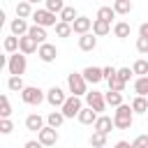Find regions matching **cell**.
I'll use <instances>...</instances> for the list:
<instances>
[{
    "label": "cell",
    "mask_w": 148,
    "mask_h": 148,
    "mask_svg": "<svg viewBox=\"0 0 148 148\" xmlns=\"http://www.w3.org/2000/svg\"><path fill=\"white\" fill-rule=\"evenodd\" d=\"M132 123H134V111H132L130 104H123V106H118L113 111V125L118 130H130Z\"/></svg>",
    "instance_id": "1"
},
{
    "label": "cell",
    "mask_w": 148,
    "mask_h": 148,
    "mask_svg": "<svg viewBox=\"0 0 148 148\" xmlns=\"http://www.w3.org/2000/svg\"><path fill=\"white\" fill-rule=\"evenodd\" d=\"M67 88H69V92H72L74 97L88 95V83H86V79H83L81 72H72V74H67Z\"/></svg>",
    "instance_id": "2"
},
{
    "label": "cell",
    "mask_w": 148,
    "mask_h": 148,
    "mask_svg": "<svg viewBox=\"0 0 148 148\" xmlns=\"http://www.w3.org/2000/svg\"><path fill=\"white\" fill-rule=\"evenodd\" d=\"M7 69H9L12 76H23L25 69H28V60H25V56H23L21 51L14 53V56H9V58H7Z\"/></svg>",
    "instance_id": "3"
},
{
    "label": "cell",
    "mask_w": 148,
    "mask_h": 148,
    "mask_svg": "<svg viewBox=\"0 0 148 148\" xmlns=\"http://www.w3.org/2000/svg\"><path fill=\"white\" fill-rule=\"evenodd\" d=\"M21 99H23L25 104H30V106H39V104L46 99V95H44L42 88H37V86H28V88L21 92Z\"/></svg>",
    "instance_id": "4"
},
{
    "label": "cell",
    "mask_w": 148,
    "mask_h": 148,
    "mask_svg": "<svg viewBox=\"0 0 148 148\" xmlns=\"http://www.w3.org/2000/svg\"><path fill=\"white\" fill-rule=\"evenodd\" d=\"M46 102H49L53 109H62L65 102H67V95H65V90H62L60 86H53V88L46 90Z\"/></svg>",
    "instance_id": "5"
},
{
    "label": "cell",
    "mask_w": 148,
    "mask_h": 148,
    "mask_svg": "<svg viewBox=\"0 0 148 148\" xmlns=\"http://www.w3.org/2000/svg\"><path fill=\"white\" fill-rule=\"evenodd\" d=\"M86 106H90L92 111H97V113L102 116V111L106 109V99H104V92H99V90H90V92L86 95Z\"/></svg>",
    "instance_id": "6"
},
{
    "label": "cell",
    "mask_w": 148,
    "mask_h": 148,
    "mask_svg": "<svg viewBox=\"0 0 148 148\" xmlns=\"http://www.w3.org/2000/svg\"><path fill=\"white\" fill-rule=\"evenodd\" d=\"M62 111V116L65 118H79V113L83 111V104H81V97H67V102H65V106L60 109Z\"/></svg>",
    "instance_id": "7"
},
{
    "label": "cell",
    "mask_w": 148,
    "mask_h": 148,
    "mask_svg": "<svg viewBox=\"0 0 148 148\" xmlns=\"http://www.w3.org/2000/svg\"><path fill=\"white\" fill-rule=\"evenodd\" d=\"M32 21H35V25H39V28L58 25V21H56V14H51V12H46V9H35V14H32Z\"/></svg>",
    "instance_id": "8"
},
{
    "label": "cell",
    "mask_w": 148,
    "mask_h": 148,
    "mask_svg": "<svg viewBox=\"0 0 148 148\" xmlns=\"http://www.w3.org/2000/svg\"><path fill=\"white\" fill-rule=\"evenodd\" d=\"M58 139H60V134H58V130H53V127H44L39 134H37V141L44 146V148H49V146H56L58 143Z\"/></svg>",
    "instance_id": "9"
},
{
    "label": "cell",
    "mask_w": 148,
    "mask_h": 148,
    "mask_svg": "<svg viewBox=\"0 0 148 148\" xmlns=\"http://www.w3.org/2000/svg\"><path fill=\"white\" fill-rule=\"evenodd\" d=\"M72 30L79 35V37H83V35H88L90 30H92V18H88V16H79L74 23H72Z\"/></svg>",
    "instance_id": "10"
},
{
    "label": "cell",
    "mask_w": 148,
    "mask_h": 148,
    "mask_svg": "<svg viewBox=\"0 0 148 148\" xmlns=\"http://www.w3.org/2000/svg\"><path fill=\"white\" fill-rule=\"evenodd\" d=\"M37 56H39V60L42 62H53L56 58H58V49H56V44H42L39 46V51H37Z\"/></svg>",
    "instance_id": "11"
},
{
    "label": "cell",
    "mask_w": 148,
    "mask_h": 148,
    "mask_svg": "<svg viewBox=\"0 0 148 148\" xmlns=\"http://www.w3.org/2000/svg\"><path fill=\"white\" fill-rule=\"evenodd\" d=\"M81 74H83L86 83H92V86H95V83H99V81L104 79V69H102V67H92V65H88Z\"/></svg>",
    "instance_id": "12"
},
{
    "label": "cell",
    "mask_w": 148,
    "mask_h": 148,
    "mask_svg": "<svg viewBox=\"0 0 148 148\" xmlns=\"http://www.w3.org/2000/svg\"><path fill=\"white\" fill-rule=\"evenodd\" d=\"M92 127H95V132H99V134H106V136H109V132H111L116 125H113V118H111V116H104V113H102V116L95 120V125H92Z\"/></svg>",
    "instance_id": "13"
},
{
    "label": "cell",
    "mask_w": 148,
    "mask_h": 148,
    "mask_svg": "<svg viewBox=\"0 0 148 148\" xmlns=\"http://www.w3.org/2000/svg\"><path fill=\"white\" fill-rule=\"evenodd\" d=\"M44 127H46V125H44V118H42L39 113H30V116L25 118V130H28V132H37V134H39Z\"/></svg>",
    "instance_id": "14"
},
{
    "label": "cell",
    "mask_w": 148,
    "mask_h": 148,
    "mask_svg": "<svg viewBox=\"0 0 148 148\" xmlns=\"http://www.w3.org/2000/svg\"><path fill=\"white\" fill-rule=\"evenodd\" d=\"M18 42H21V46H18V51L23 53V56H30V53H37L39 51V44L32 39V37H18Z\"/></svg>",
    "instance_id": "15"
},
{
    "label": "cell",
    "mask_w": 148,
    "mask_h": 148,
    "mask_svg": "<svg viewBox=\"0 0 148 148\" xmlns=\"http://www.w3.org/2000/svg\"><path fill=\"white\" fill-rule=\"evenodd\" d=\"M9 28H12V35H14V37H25V35L30 32L28 21H23V18H14V21L9 23Z\"/></svg>",
    "instance_id": "16"
},
{
    "label": "cell",
    "mask_w": 148,
    "mask_h": 148,
    "mask_svg": "<svg viewBox=\"0 0 148 148\" xmlns=\"http://www.w3.org/2000/svg\"><path fill=\"white\" fill-rule=\"evenodd\" d=\"M97 118H99V113H97V111H92L90 106H83V111L79 113V118H76V120H79L81 125H95V120H97Z\"/></svg>",
    "instance_id": "17"
},
{
    "label": "cell",
    "mask_w": 148,
    "mask_h": 148,
    "mask_svg": "<svg viewBox=\"0 0 148 148\" xmlns=\"http://www.w3.org/2000/svg\"><path fill=\"white\" fill-rule=\"evenodd\" d=\"M111 32V23L106 21H99V18H92V35L95 37H104Z\"/></svg>",
    "instance_id": "18"
},
{
    "label": "cell",
    "mask_w": 148,
    "mask_h": 148,
    "mask_svg": "<svg viewBox=\"0 0 148 148\" xmlns=\"http://www.w3.org/2000/svg\"><path fill=\"white\" fill-rule=\"evenodd\" d=\"M95 46H97V37H95L92 32H88V35L79 37V49H81V51H92Z\"/></svg>",
    "instance_id": "19"
},
{
    "label": "cell",
    "mask_w": 148,
    "mask_h": 148,
    "mask_svg": "<svg viewBox=\"0 0 148 148\" xmlns=\"http://www.w3.org/2000/svg\"><path fill=\"white\" fill-rule=\"evenodd\" d=\"M104 99H106V106H113V109H118V106L125 104L123 102V92H113V90H106L104 92Z\"/></svg>",
    "instance_id": "20"
},
{
    "label": "cell",
    "mask_w": 148,
    "mask_h": 148,
    "mask_svg": "<svg viewBox=\"0 0 148 148\" xmlns=\"http://www.w3.org/2000/svg\"><path fill=\"white\" fill-rule=\"evenodd\" d=\"M32 14H35V9H32V5L30 2H18L16 5V18H32Z\"/></svg>",
    "instance_id": "21"
},
{
    "label": "cell",
    "mask_w": 148,
    "mask_h": 148,
    "mask_svg": "<svg viewBox=\"0 0 148 148\" xmlns=\"http://www.w3.org/2000/svg\"><path fill=\"white\" fill-rule=\"evenodd\" d=\"M28 37H32L39 46L42 44H46V28H39V25H30V32H28Z\"/></svg>",
    "instance_id": "22"
},
{
    "label": "cell",
    "mask_w": 148,
    "mask_h": 148,
    "mask_svg": "<svg viewBox=\"0 0 148 148\" xmlns=\"http://www.w3.org/2000/svg\"><path fill=\"white\" fill-rule=\"evenodd\" d=\"M2 46H5V51H7L9 56H14V53H18V46H21V42H18V37L9 35V37H5Z\"/></svg>",
    "instance_id": "23"
},
{
    "label": "cell",
    "mask_w": 148,
    "mask_h": 148,
    "mask_svg": "<svg viewBox=\"0 0 148 148\" xmlns=\"http://www.w3.org/2000/svg\"><path fill=\"white\" fill-rule=\"evenodd\" d=\"M7 88H9L12 92H23L28 86L23 83V76H9V79H7Z\"/></svg>",
    "instance_id": "24"
},
{
    "label": "cell",
    "mask_w": 148,
    "mask_h": 148,
    "mask_svg": "<svg viewBox=\"0 0 148 148\" xmlns=\"http://www.w3.org/2000/svg\"><path fill=\"white\" fill-rule=\"evenodd\" d=\"M65 120H67V118L62 116V111H51V113L46 116V123H49V127H53V130H58Z\"/></svg>",
    "instance_id": "25"
},
{
    "label": "cell",
    "mask_w": 148,
    "mask_h": 148,
    "mask_svg": "<svg viewBox=\"0 0 148 148\" xmlns=\"http://www.w3.org/2000/svg\"><path fill=\"white\" fill-rule=\"evenodd\" d=\"M130 23L127 21H118L116 25H113V35L118 37V39H125V37H130Z\"/></svg>",
    "instance_id": "26"
},
{
    "label": "cell",
    "mask_w": 148,
    "mask_h": 148,
    "mask_svg": "<svg viewBox=\"0 0 148 148\" xmlns=\"http://www.w3.org/2000/svg\"><path fill=\"white\" fill-rule=\"evenodd\" d=\"M132 72L136 74V79H141V76H148V60H143V58L134 60V65H132Z\"/></svg>",
    "instance_id": "27"
},
{
    "label": "cell",
    "mask_w": 148,
    "mask_h": 148,
    "mask_svg": "<svg viewBox=\"0 0 148 148\" xmlns=\"http://www.w3.org/2000/svg\"><path fill=\"white\" fill-rule=\"evenodd\" d=\"M134 92L136 97H148V76H141L134 81Z\"/></svg>",
    "instance_id": "28"
},
{
    "label": "cell",
    "mask_w": 148,
    "mask_h": 148,
    "mask_svg": "<svg viewBox=\"0 0 148 148\" xmlns=\"http://www.w3.org/2000/svg\"><path fill=\"white\" fill-rule=\"evenodd\" d=\"M130 106H132L134 113H148V99L146 97H134Z\"/></svg>",
    "instance_id": "29"
},
{
    "label": "cell",
    "mask_w": 148,
    "mask_h": 148,
    "mask_svg": "<svg viewBox=\"0 0 148 148\" xmlns=\"http://www.w3.org/2000/svg\"><path fill=\"white\" fill-rule=\"evenodd\" d=\"M65 7H67V5H65L62 0H46V7H44V9L51 12V14H58V16H60Z\"/></svg>",
    "instance_id": "30"
},
{
    "label": "cell",
    "mask_w": 148,
    "mask_h": 148,
    "mask_svg": "<svg viewBox=\"0 0 148 148\" xmlns=\"http://www.w3.org/2000/svg\"><path fill=\"white\" fill-rule=\"evenodd\" d=\"M58 18H60L62 23H69V25H72V23L79 18V14H76V9H74V7H65V9H62V14H60Z\"/></svg>",
    "instance_id": "31"
},
{
    "label": "cell",
    "mask_w": 148,
    "mask_h": 148,
    "mask_svg": "<svg viewBox=\"0 0 148 148\" xmlns=\"http://www.w3.org/2000/svg\"><path fill=\"white\" fill-rule=\"evenodd\" d=\"M97 18H99V21H106V23H111V18H116V12H113V7H109V5L99 7V9H97Z\"/></svg>",
    "instance_id": "32"
},
{
    "label": "cell",
    "mask_w": 148,
    "mask_h": 148,
    "mask_svg": "<svg viewBox=\"0 0 148 148\" xmlns=\"http://www.w3.org/2000/svg\"><path fill=\"white\" fill-rule=\"evenodd\" d=\"M111 7H113L116 14H130V12H132V2H130V0H116Z\"/></svg>",
    "instance_id": "33"
},
{
    "label": "cell",
    "mask_w": 148,
    "mask_h": 148,
    "mask_svg": "<svg viewBox=\"0 0 148 148\" xmlns=\"http://www.w3.org/2000/svg\"><path fill=\"white\" fill-rule=\"evenodd\" d=\"M12 116V104H9V97L2 95L0 97V118H9Z\"/></svg>",
    "instance_id": "34"
},
{
    "label": "cell",
    "mask_w": 148,
    "mask_h": 148,
    "mask_svg": "<svg viewBox=\"0 0 148 148\" xmlns=\"http://www.w3.org/2000/svg\"><path fill=\"white\" fill-rule=\"evenodd\" d=\"M90 146H92V148H106V134L92 132V136H90Z\"/></svg>",
    "instance_id": "35"
},
{
    "label": "cell",
    "mask_w": 148,
    "mask_h": 148,
    "mask_svg": "<svg viewBox=\"0 0 148 148\" xmlns=\"http://www.w3.org/2000/svg\"><path fill=\"white\" fill-rule=\"evenodd\" d=\"M72 32H74V30H72V25H69V23L58 21V25H56V35H58V37H62V39H65V37H69Z\"/></svg>",
    "instance_id": "36"
},
{
    "label": "cell",
    "mask_w": 148,
    "mask_h": 148,
    "mask_svg": "<svg viewBox=\"0 0 148 148\" xmlns=\"http://www.w3.org/2000/svg\"><path fill=\"white\" fill-rule=\"evenodd\" d=\"M125 86H127V83H123L118 76L109 81V90H113V92H123V90H125Z\"/></svg>",
    "instance_id": "37"
},
{
    "label": "cell",
    "mask_w": 148,
    "mask_h": 148,
    "mask_svg": "<svg viewBox=\"0 0 148 148\" xmlns=\"http://www.w3.org/2000/svg\"><path fill=\"white\" fill-rule=\"evenodd\" d=\"M14 130V123L9 118H0V134H9Z\"/></svg>",
    "instance_id": "38"
},
{
    "label": "cell",
    "mask_w": 148,
    "mask_h": 148,
    "mask_svg": "<svg viewBox=\"0 0 148 148\" xmlns=\"http://www.w3.org/2000/svg\"><path fill=\"white\" fill-rule=\"evenodd\" d=\"M134 148H148V134H139L134 141H132Z\"/></svg>",
    "instance_id": "39"
},
{
    "label": "cell",
    "mask_w": 148,
    "mask_h": 148,
    "mask_svg": "<svg viewBox=\"0 0 148 148\" xmlns=\"http://www.w3.org/2000/svg\"><path fill=\"white\" fill-rule=\"evenodd\" d=\"M132 74H134V72H132V69H130V67H120V69H118V79H120V81H123V83H127V81H130V76H132Z\"/></svg>",
    "instance_id": "40"
},
{
    "label": "cell",
    "mask_w": 148,
    "mask_h": 148,
    "mask_svg": "<svg viewBox=\"0 0 148 148\" xmlns=\"http://www.w3.org/2000/svg\"><path fill=\"white\" fill-rule=\"evenodd\" d=\"M102 69H104V79H106V83H109L111 79H116V76H118V69H116V67H111V65H109V67H102Z\"/></svg>",
    "instance_id": "41"
},
{
    "label": "cell",
    "mask_w": 148,
    "mask_h": 148,
    "mask_svg": "<svg viewBox=\"0 0 148 148\" xmlns=\"http://www.w3.org/2000/svg\"><path fill=\"white\" fill-rule=\"evenodd\" d=\"M136 51L139 53H148V39L146 37H139L136 39Z\"/></svg>",
    "instance_id": "42"
},
{
    "label": "cell",
    "mask_w": 148,
    "mask_h": 148,
    "mask_svg": "<svg viewBox=\"0 0 148 148\" xmlns=\"http://www.w3.org/2000/svg\"><path fill=\"white\" fill-rule=\"evenodd\" d=\"M139 37H146L148 39V23H141L139 25Z\"/></svg>",
    "instance_id": "43"
},
{
    "label": "cell",
    "mask_w": 148,
    "mask_h": 148,
    "mask_svg": "<svg viewBox=\"0 0 148 148\" xmlns=\"http://www.w3.org/2000/svg\"><path fill=\"white\" fill-rule=\"evenodd\" d=\"M23 148H44V146H42L39 141H35V139H30V141H25V146H23Z\"/></svg>",
    "instance_id": "44"
},
{
    "label": "cell",
    "mask_w": 148,
    "mask_h": 148,
    "mask_svg": "<svg viewBox=\"0 0 148 148\" xmlns=\"http://www.w3.org/2000/svg\"><path fill=\"white\" fill-rule=\"evenodd\" d=\"M113 148H134V146H132L130 141H118V143H116Z\"/></svg>",
    "instance_id": "45"
},
{
    "label": "cell",
    "mask_w": 148,
    "mask_h": 148,
    "mask_svg": "<svg viewBox=\"0 0 148 148\" xmlns=\"http://www.w3.org/2000/svg\"><path fill=\"white\" fill-rule=\"evenodd\" d=\"M146 116H148V113H146Z\"/></svg>",
    "instance_id": "46"
}]
</instances>
